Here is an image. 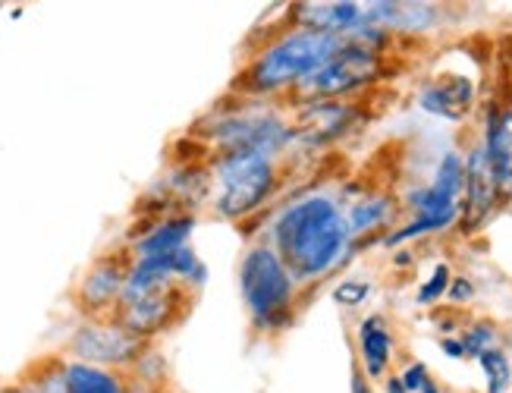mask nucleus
Returning a JSON list of instances; mask_svg holds the SVG:
<instances>
[{"instance_id": "nucleus-8", "label": "nucleus", "mask_w": 512, "mask_h": 393, "mask_svg": "<svg viewBox=\"0 0 512 393\" xmlns=\"http://www.w3.org/2000/svg\"><path fill=\"white\" fill-rule=\"evenodd\" d=\"M487 161H491L497 192L512 199V111H497L487 120V139H484Z\"/></svg>"}, {"instance_id": "nucleus-2", "label": "nucleus", "mask_w": 512, "mask_h": 393, "mask_svg": "<svg viewBox=\"0 0 512 393\" xmlns=\"http://www.w3.org/2000/svg\"><path fill=\"white\" fill-rule=\"evenodd\" d=\"M340 48H343V35H327V32H311V29L286 35L255 60L249 82L258 92H274L299 79L305 82Z\"/></svg>"}, {"instance_id": "nucleus-3", "label": "nucleus", "mask_w": 512, "mask_h": 393, "mask_svg": "<svg viewBox=\"0 0 512 393\" xmlns=\"http://www.w3.org/2000/svg\"><path fill=\"white\" fill-rule=\"evenodd\" d=\"M217 208L224 217L255 211L274 186V164L261 151H230L217 167Z\"/></svg>"}, {"instance_id": "nucleus-14", "label": "nucleus", "mask_w": 512, "mask_h": 393, "mask_svg": "<svg viewBox=\"0 0 512 393\" xmlns=\"http://www.w3.org/2000/svg\"><path fill=\"white\" fill-rule=\"evenodd\" d=\"M359 343H362V362H365V371L371 378L377 375H384V368L390 362V334H387V327L381 318H368L362 324V331H359Z\"/></svg>"}, {"instance_id": "nucleus-19", "label": "nucleus", "mask_w": 512, "mask_h": 393, "mask_svg": "<svg viewBox=\"0 0 512 393\" xmlns=\"http://www.w3.org/2000/svg\"><path fill=\"white\" fill-rule=\"evenodd\" d=\"M497 343V331H494V324H475L469 334L462 337V346H465V353H472V356H481L487 353V349H494Z\"/></svg>"}, {"instance_id": "nucleus-24", "label": "nucleus", "mask_w": 512, "mask_h": 393, "mask_svg": "<svg viewBox=\"0 0 512 393\" xmlns=\"http://www.w3.org/2000/svg\"><path fill=\"white\" fill-rule=\"evenodd\" d=\"M443 353L453 356V359H462L465 356V346L459 340H443Z\"/></svg>"}, {"instance_id": "nucleus-26", "label": "nucleus", "mask_w": 512, "mask_h": 393, "mask_svg": "<svg viewBox=\"0 0 512 393\" xmlns=\"http://www.w3.org/2000/svg\"><path fill=\"white\" fill-rule=\"evenodd\" d=\"M387 393H409V390H406L403 378H390V381H387Z\"/></svg>"}, {"instance_id": "nucleus-6", "label": "nucleus", "mask_w": 512, "mask_h": 393, "mask_svg": "<svg viewBox=\"0 0 512 393\" xmlns=\"http://www.w3.org/2000/svg\"><path fill=\"white\" fill-rule=\"evenodd\" d=\"M73 353L88 365H123L139 353V337H132L123 324H88L73 337Z\"/></svg>"}, {"instance_id": "nucleus-10", "label": "nucleus", "mask_w": 512, "mask_h": 393, "mask_svg": "<svg viewBox=\"0 0 512 393\" xmlns=\"http://www.w3.org/2000/svg\"><path fill=\"white\" fill-rule=\"evenodd\" d=\"M472 98H475V89L469 79H447V82H434L421 92V107H425L428 114L459 120L472 107Z\"/></svg>"}, {"instance_id": "nucleus-5", "label": "nucleus", "mask_w": 512, "mask_h": 393, "mask_svg": "<svg viewBox=\"0 0 512 393\" xmlns=\"http://www.w3.org/2000/svg\"><path fill=\"white\" fill-rule=\"evenodd\" d=\"M374 73H377V54L371 48L352 45V41L343 38V48L333 54L315 76L305 79V89L311 95L333 98V95L359 89V85L374 79Z\"/></svg>"}, {"instance_id": "nucleus-21", "label": "nucleus", "mask_w": 512, "mask_h": 393, "mask_svg": "<svg viewBox=\"0 0 512 393\" xmlns=\"http://www.w3.org/2000/svg\"><path fill=\"white\" fill-rule=\"evenodd\" d=\"M368 293H371L368 283H362V280H346V283H340L337 290H333V299H337L340 305H346V309H355V305H362L368 299Z\"/></svg>"}, {"instance_id": "nucleus-27", "label": "nucleus", "mask_w": 512, "mask_h": 393, "mask_svg": "<svg viewBox=\"0 0 512 393\" xmlns=\"http://www.w3.org/2000/svg\"><path fill=\"white\" fill-rule=\"evenodd\" d=\"M0 393H26V390H22V387H4Z\"/></svg>"}, {"instance_id": "nucleus-23", "label": "nucleus", "mask_w": 512, "mask_h": 393, "mask_svg": "<svg viewBox=\"0 0 512 393\" xmlns=\"http://www.w3.org/2000/svg\"><path fill=\"white\" fill-rule=\"evenodd\" d=\"M450 299L453 302H465V299H472L475 296V287H472V283L469 280H465V277H456L453 283H450Z\"/></svg>"}, {"instance_id": "nucleus-12", "label": "nucleus", "mask_w": 512, "mask_h": 393, "mask_svg": "<svg viewBox=\"0 0 512 393\" xmlns=\"http://www.w3.org/2000/svg\"><path fill=\"white\" fill-rule=\"evenodd\" d=\"M352 120V107L346 104H311L302 114V136L308 142H324L340 136Z\"/></svg>"}, {"instance_id": "nucleus-16", "label": "nucleus", "mask_w": 512, "mask_h": 393, "mask_svg": "<svg viewBox=\"0 0 512 393\" xmlns=\"http://www.w3.org/2000/svg\"><path fill=\"white\" fill-rule=\"evenodd\" d=\"M478 359H481V368L487 375V393H509L512 368H509L506 353H500V349H487V353H481Z\"/></svg>"}, {"instance_id": "nucleus-28", "label": "nucleus", "mask_w": 512, "mask_h": 393, "mask_svg": "<svg viewBox=\"0 0 512 393\" xmlns=\"http://www.w3.org/2000/svg\"><path fill=\"white\" fill-rule=\"evenodd\" d=\"M421 393H440V390H437V387H434V384L428 381V384H425V390H421Z\"/></svg>"}, {"instance_id": "nucleus-25", "label": "nucleus", "mask_w": 512, "mask_h": 393, "mask_svg": "<svg viewBox=\"0 0 512 393\" xmlns=\"http://www.w3.org/2000/svg\"><path fill=\"white\" fill-rule=\"evenodd\" d=\"M352 393H371L365 378H362V371H355V375H352Z\"/></svg>"}, {"instance_id": "nucleus-15", "label": "nucleus", "mask_w": 512, "mask_h": 393, "mask_svg": "<svg viewBox=\"0 0 512 393\" xmlns=\"http://www.w3.org/2000/svg\"><path fill=\"white\" fill-rule=\"evenodd\" d=\"M66 387H70V393H126L117 375L88 362L66 365Z\"/></svg>"}, {"instance_id": "nucleus-20", "label": "nucleus", "mask_w": 512, "mask_h": 393, "mask_svg": "<svg viewBox=\"0 0 512 393\" xmlns=\"http://www.w3.org/2000/svg\"><path fill=\"white\" fill-rule=\"evenodd\" d=\"M450 283H453L450 268H447V265H437V268H434V274H431V280L425 283V287L418 290V302H421V305H428V302L440 299L443 293L450 290Z\"/></svg>"}, {"instance_id": "nucleus-17", "label": "nucleus", "mask_w": 512, "mask_h": 393, "mask_svg": "<svg viewBox=\"0 0 512 393\" xmlns=\"http://www.w3.org/2000/svg\"><path fill=\"white\" fill-rule=\"evenodd\" d=\"M390 214V199H368L362 205H355L349 214V230L352 233H365L374 230L377 224H384Z\"/></svg>"}, {"instance_id": "nucleus-18", "label": "nucleus", "mask_w": 512, "mask_h": 393, "mask_svg": "<svg viewBox=\"0 0 512 393\" xmlns=\"http://www.w3.org/2000/svg\"><path fill=\"white\" fill-rule=\"evenodd\" d=\"M22 390L26 393H70V387H66V368H60V365L44 368L35 378V384H26Z\"/></svg>"}, {"instance_id": "nucleus-22", "label": "nucleus", "mask_w": 512, "mask_h": 393, "mask_svg": "<svg viewBox=\"0 0 512 393\" xmlns=\"http://www.w3.org/2000/svg\"><path fill=\"white\" fill-rule=\"evenodd\" d=\"M403 384H406V390L409 393H421L425 390V384H428V368L425 365H409L406 371H403Z\"/></svg>"}, {"instance_id": "nucleus-4", "label": "nucleus", "mask_w": 512, "mask_h": 393, "mask_svg": "<svg viewBox=\"0 0 512 393\" xmlns=\"http://www.w3.org/2000/svg\"><path fill=\"white\" fill-rule=\"evenodd\" d=\"M239 283H242V296H246L249 309L258 321H271L277 312H283L289 305V296H293V277H289L283 258L258 246L246 255L239 271Z\"/></svg>"}, {"instance_id": "nucleus-13", "label": "nucleus", "mask_w": 512, "mask_h": 393, "mask_svg": "<svg viewBox=\"0 0 512 393\" xmlns=\"http://www.w3.org/2000/svg\"><path fill=\"white\" fill-rule=\"evenodd\" d=\"M195 227L192 217H176V221L161 224L158 230H151L145 239L136 243V255L139 258H161V255H173L186 246V236Z\"/></svg>"}, {"instance_id": "nucleus-9", "label": "nucleus", "mask_w": 512, "mask_h": 393, "mask_svg": "<svg viewBox=\"0 0 512 393\" xmlns=\"http://www.w3.org/2000/svg\"><path fill=\"white\" fill-rule=\"evenodd\" d=\"M126 268L120 265V261L114 258H104V261H98V265L85 274V280H82V290H79V296H82V305L88 312H98V309H104V305L110 302V299H117V296H123V287H126Z\"/></svg>"}, {"instance_id": "nucleus-11", "label": "nucleus", "mask_w": 512, "mask_h": 393, "mask_svg": "<svg viewBox=\"0 0 512 393\" xmlns=\"http://www.w3.org/2000/svg\"><path fill=\"white\" fill-rule=\"evenodd\" d=\"M296 16L311 32L346 35L349 29L359 26L362 10L359 4H302Z\"/></svg>"}, {"instance_id": "nucleus-7", "label": "nucleus", "mask_w": 512, "mask_h": 393, "mask_svg": "<svg viewBox=\"0 0 512 393\" xmlns=\"http://www.w3.org/2000/svg\"><path fill=\"white\" fill-rule=\"evenodd\" d=\"M497 180L491 161H487L484 145L475 148L469 161H465V214H469V227L481 224L487 214H491L494 202H497Z\"/></svg>"}, {"instance_id": "nucleus-1", "label": "nucleus", "mask_w": 512, "mask_h": 393, "mask_svg": "<svg viewBox=\"0 0 512 393\" xmlns=\"http://www.w3.org/2000/svg\"><path fill=\"white\" fill-rule=\"evenodd\" d=\"M274 236L289 268L302 277H321L343 261L352 230L349 217L327 195H308L277 217Z\"/></svg>"}]
</instances>
